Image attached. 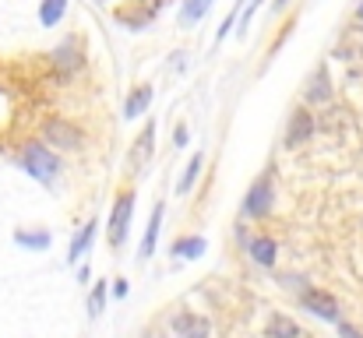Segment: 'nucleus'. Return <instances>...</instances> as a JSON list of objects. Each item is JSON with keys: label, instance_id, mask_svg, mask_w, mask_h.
Here are the masks:
<instances>
[{"label": "nucleus", "instance_id": "obj_1", "mask_svg": "<svg viewBox=\"0 0 363 338\" xmlns=\"http://www.w3.org/2000/svg\"><path fill=\"white\" fill-rule=\"evenodd\" d=\"M18 166H21L35 184H46V187L60 176V159H57V152H53L46 141H25L21 152H18Z\"/></svg>", "mask_w": 363, "mask_h": 338}, {"label": "nucleus", "instance_id": "obj_2", "mask_svg": "<svg viewBox=\"0 0 363 338\" xmlns=\"http://www.w3.org/2000/svg\"><path fill=\"white\" fill-rule=\"evenodd\" d=\"M43 141H50V148L57 152H74V148H82L85 145V130L78 127V123H71L67 116H50V120H43Z\"/></svg>", "mask_w": 363, "mask_h": 338}, {"label": "nucleus", "instance_id": "obj_3", "mask_svg": "<svg viewBox=\"0 0 363 338\" xmlns=\"http://www.w3.org/2000/svg\"><path fill=\"white\" fill-rule=\"evenodd\" d=\"M275 205V187H272V173H261L250 187H247V198H243V215L247 219H264Z\"/></svg>", "mask_w": 363, "mask_h": 338}, {"label": "nucleus", "instance_id": "obj_4", "mask_svg": "<svg viewBox=\"0 0 363 338\" xmlns=\"http://www.w3.org/2000/svg\"><path fill=\"white\" fill-rule=\"evenodd\" d=\"M82 43L71 35V39H64L53 53H50V67H53V74L60 78V81H71L78 71H82Z\"/></svg>", "mask_w": 363, "mask_h": 338}, {"label": "nucleus", "instance_id": "obj_5", "mask_svg": "<svg viewBox=\"0 0 363 338\" xmlns=\"http://www.w3.org/2000/svg\"><path fill=\"white\" fill-rule=\"evenodd\" d=\"M130 219H134V191H123L121 198L113 201V212H110V243L113 247H123Z\"/></svg>", "mask_w": 363, "mask_h": 338}, {"label": "nucleus", "instance_id": "obj_6", "mask_svg": "<svg viewBox=\"0 0 363 338\" xmlns=\"http://www.w3.org/2000/svg\"><path fill=\"white\" fill-rule=\"evenodd\" d=\"M300 303H303V310H311L321 321H339V300L325 289H314V286L300 289Z\"/></svg>", "mask_w": 363, "mask_h": 338}, {"label": "nucleus", "instance_id": "obj_7", "mask_svg": "<svg viewBox=\"0 0 363 338\" xmlns=\"http://www.w3.org/2000/svg\"><path fill=\"white\" fill-rule=\"evenodd\" d=\"M169 328H173V335L177 338H212V321H208L205 314H194V310H180V314H173Z\"/></svg>", "mask_w": 363, "mask_h": 338}, {"label": "nucleus", "instance_id": "obj_8", "mask_svg": "<svg viewBox=\"0 0 363 338\" xmlns=\"http://www.w3.org/2000/svg\"><path fill=\"white\" fill-rule=\"evenodd\" d=\"M314 113L311 110H296L293 116H289V127H286V145L289 148H300L303 141H311L314 137Z\"/></svg>", "mask_w": 363, "mask_h": 338}, {"label": "nucleus", "instance_id": "obj_9", "mask_svg": "<svg viewBox=\"0 0 363 338\" xmlns=\"http://www.w3.org/2000/svg\"><path fill=\"white\" fill-rule=\"evenodd\" d=\"M247 254H250L254 264L275 268V261H279V243H275L272 236H250V240H247Z\"/></svg>", "mask_w": 363, "mask_h": 338}, {"label": "nucleus", "instance_id": "obj_10", "mask_svg": "<svg viewBox=\"0 0 363 338\" xmlns=\"http://www.w3.org/2000/svg\"><path fill=\"white\" fill-rule=\"evenodd\" d=\"M162 215H166V205L159 201L148 215V225H145V240H141V257H152L155 254V243H159V229H162Z\"/></svg>", "mask_w": 363, "mask_h": 338}, {"label": "nucleus", "instance_id": "obj_11", "mask_svg": "<svg viewBox=\"0 0 363 338\" xmlns=\"http://www.w3.org/2000/svg\"><path fill=\"white\" fill-rule=\"evenodd\" d=\"M205 250H208V240H205V236H180V240L169 247V254L180 257V261H198Z\"/></svg>", "mask_w": 363, "mask_h": 338}, {"label": "nucleus", "instance_id": "obj_12", "mask_svg": "<svg viewBox=\"0 0 363 338\" xmlns=\"http://www.w3.org/2000/svg\"><path fill=\"white\" fill-rule=\"evenodd\" d=\"M96 225H99L96 219H89V222L82 225V232L71 240V247H67V261H71V264H78V261L89 254V247H92V240H96Z\"/></svg>", "mask_w": 363, "mask_h": 338}, {"label": "nucleus", "instance_id": "obj_13", "mask_svg": "<svg viewBox=\"0 0 363 338\" xmlns=\"http://www.w3.org/2000/svg\"><path fill=\"white\" fill-rule=\"evenodd\" d=\"M152 85H138L130 96H127V103H123V116L127 120H134V116H145L148 113V106H152Z\"/></svg>", "mask_w": 363, "mask_h": 338}, {"label": "nucleus", "instance_id": "obj_14", "mask_svg": "<svg viewBox=\"0 0 363 338\" xmlns=\"http://www.w3.org/2000/svg\"><path fill=\"white\" fill-rule=\"evenodd\" d=\"M303 99H307L311 106H318V103H328V99H332V85H328V67H318V71H314V78H311V89L303 92Z\"/></svg>", "mask_w": 363, "mask_h": 338}, {"label": "nucleus", "instance_id": "obj_15", "mask_svg": "<svg viewBox=\"0 0 363 338\" xmlns=\"http://www.w3.org/2000/svg\"><path fill=\"white\" fill-rule=\"evenodd\" d=\"M14 243H18L21 250H46V247L53 243V236H50L46 229H18V232H14Z\"/></svg>", "mask_w": 363, "mask_h": 338}, {"label": "nucleus", "instance_id": "obj_16", "mask_svg": "<svg viewBox=\"0 0 363 338\" xmlns=\"http://www.w3.org/2000/svg\"><path fill=\"white\" fill-rule=\"evenodd\" d=\"M64 14H67V0H43V4H39V25H43V28L60 25Z\"/></svg>", "mask_w": 363, "mask_h": 338}, {"label": "nucleus", "instance_id": "obj_17", "mask_svg": "<svg viewBox=\"0 0 363 338\" xmlns=\"http://www.w3.org/2000/svg\"><path fill=\"white\" fill-rule=\"evenodd\" d=\"M201 166H205V155H201V152H194V155H191V162L184 166V176H180V184H177V194H187V191L198 184Z\"/></svg>", "mask_w": 363, "mask_h": 338}, {"label": "nucleus", "instance_id": "obj_18", "mask_svg": "<svg viewBox=\"0 0 363 338\" xmlns=\"http://www.w3.org/2000/svg\"><path fill=\"white\" fill-rule=\"evenodd\" d=\"M268 335L272 338H300V325L289 321L286 314H272V321H268Z\"/></svg>", "mask_w": 363, "mask_h": 338}, {"label": "nucleus", "instance_id": "obj_19", "mask_svg": "<svg viewBox=\"0 0 363 338\" xmlns=\"http://www.w3.org/2000/svg\"><path fill=\"white\" fill-rule=\"evenodd\" d=\"M208 7H212V0H187V4L180 7V25H194V21H201Z\"/></svg>", "mask_w": 363, "mask_h": 338}, {"label": "nucleus", "instance_id": "obj_20", "mask_svg": "<svg viewBox=\"0 0 363 338\" xmlns=\"http://www.w3.org/2000/svg\"><path fill=\"white\" fill-rule=\"evenodd\" d=\"M152 141H155V123H145V130H141V137H138V152H130V159H134V162H145V159L152 155Z\"/></svg>", "mask_w": 363, "mask_h": 338}, {"label": "nucleus", "instance_id": "obj_21", "mask_svg": "<svg viewBox=\"0 0 363 338\" xmlns=\"http://www.w3.org/2000/svg\"><path fill=\"white\" fill-rule=\"evenodd\" d=\"M103 307H106V278L96 282V289H92V296H89V317H99Z\"/></svg>", "mask_w": 363, "mask_h": 338}, {"label": "nucleus", "instance_id": "obj_22", "mask_svg": "<svg viewBox=\"0 0 363 338\" xmlns=\"http://www.w3.org/2000/svg\"><path fill=\"white\" fill-rule=\"evenodd\" d=\"M173 145H177V148H187V123H177V130H173Z\"/></svg>", "mask_w": 363, "mask_h": 338}, {"label": "nucleus", "instance_id": "obj_23", "mask_svg": "<svg viewBox=\"0 0 363 338\" xmlns=\"http://www.w3.org/2000/svg\"><path fill=\"white\" fill-rule=\"evenodd\" d=\"M127 289H130V286H127V278H113V296H117V300L127 296Z\"/></svg>", "mask_w": 363, "mask_h": 338}, {"label": "nucleus", "instance_id": "obj_24", "mask_svg": "<svg viewBox=\"0 0 363 338\" xmlns=\"http://www.w3.org/2000/svg\"><path fill=\"white\" fill-rule=\"evenodd\" d=\"M339 338H363V335L353 328V325H342V321H339Z\"/></svg>", "mask_w": 363, "mask_h": 338}, {"label": "nucleus", "instance_id": "obj_25", "mask_svg": "<svg viewBox=\"0 0 363 338\" xmlns=\"http://www.w3.org/2000/svg\"><path fill=\"white\" fill-rule=\"evenodd\" d=\"M357 21L363 25V0H360V7H357Z\"/></svg>", "mask_w": 363, "mask_h": 338}, {"label": "nucleus", "instance_id": "obj_26", "mask_svg": "<svg viewBox=\"0 0 363 338\" xmlns=\"http://www.w3.org/2000/svg\"><path fill=\"white\" fill-rule=\"evenodd\" d=\"M141 4H148V7H159V4H162V0H141Z\"/></svg>", "mask_w": 363, "mask_h": 338}, {"label": "nucleus", "instance_id": "obj_27", "mask_svg": "<svg viewBox=\"0 0 363 338\" xmlns=\"http://www.w3.org/2000/svg\"><path fill=\"white\" fill-rule=\"evenodd\" d=\"M286 7V0H275V11H282Z\"/></svg>", "mask_w": 363, "mask_h": 338}]
</instances>
